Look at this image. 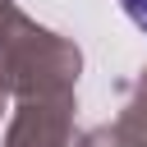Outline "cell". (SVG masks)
Wrapping results in <instances>:
<instances>
[{"instance_id":"6da1fadb","label":"cell","mask_w":147,"mask_h":147,"mask_svg":"<svg viewBox=\"0 0 147 147\" xmlns=\"http://www.w3.org/2000/svg\"><path fill=\"white\" fill-rule=\"evenodd\" d=\"M119 5H124V9H129V18L147 32V0H119Z\"/></svg>"}]
</instances>
